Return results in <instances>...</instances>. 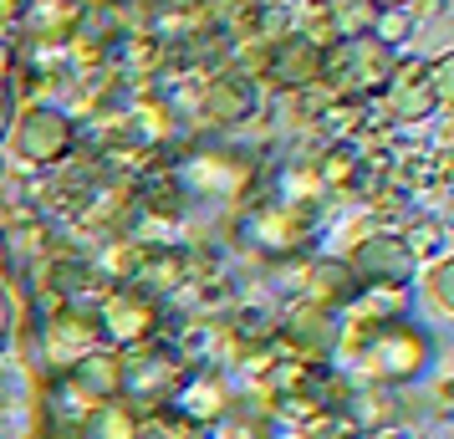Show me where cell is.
Listing matches in <instances>:
<instances>
[{"instance_id":"obj_11","label":"cell","mask_w":454,"mask_h":439,"mask_svg":"<svg viewBox=\"0 0 454 439\" xmlns=\"http://www.w3.org/2000/svg\"><path fill=\"white\" fill-rule=\"evenodd\" d=\"M398 240H403V251L413 255V266H429V261H444V255H450V231H444L439 215H419Z\"/></svg>"},{"instance_id":"obj_1","label":"cell","mask_w":454,"mask_h":439,"mask_svg":"<svg viewBox=\"0 0 454 439\" xmlns=\"http://www.w3.org/2000/svg\"><path fill=\"white\" fill-rule=\"evenodd\" d=\"M332 368L348 378V388H409L434 368V337L413 317H398L388 327L368 333L342 353H332Z\"/></svg>"},{"instance_id":"obj_6","label":"cell","mask_w":454,"mask_h":439,"mask_svg":"<svg viewBox=\"0 0 454 439\" xmlns=\"http://www.w3.org/2000/svg\"><path fill=\"white\" fill-rule=\"evenodd\" d=\"M235 388H230L225 373H209V368H189L184 383L174 388V398H168V414L179 419V424H189V429H205V424H215V419L235 414Z\"/></svg>"},{"instance_id":"obj_14","label":"cell","mask_w":454,"mask_h":439,"mask_svg":"<svg viewBox=\"0 0 454 439\" xmlns=\"http://www.w3.org/2000/svg\"><path fill=\"white\" fill-rule=\"evenodd\" d=\"M133 439H189V424H179L168 409H159V414H138Z\"/></svg>"},{"instance_id":"obj_16","label":"cell","mask_w":454,"mask_h":439,"mask_svg":"<svg viewBox=\"0 0 454 439\" xmlns=\"http://www.w3.org/2000/svg\"><path fill=\"white\" fill-rule=\"evenodd\" d=\"M11 266H16V261H11V251H5V240H0V286H11Z\"/></svg>"},{"instance_id":"obj_12","label":"cell","mask_w":454,"mask_h":439,"mask_svg":"<svg viewBox=\"0 0 454 439\" xmlns=\"http://www.w3.org/2000/svg\"><path fill=\"white\" fill-rule=\"evenodd\" d=\"M133 429H138V414H133L123 398H118V404H103V409H92L77 439H133Z\"/></svg>"},{"instance_id":"obj_15","label":"cell","mask_w":454,"mask_h":439,"mask_svg":"<svg viewBox=\"0 0 454 439\" xmlns=\"http://www.w3.org/2000/svg\"><path fill=\"white\" fill-rule=\"evenodd\" d=\"M16 333H21V302L11 286H0V357L5 348H16Z\"/></svg>"},{"instance_id":"obj_4","label":"cell","mask_w":454,"mask_h":439,"mask_svg":"<svg viewBox=\"0 0 454 439\" xmlns=\"http://www.w3.org/2000/svg\"><path fill=\"white\" fill-rule=\"evenodd\" d=\"M31 342H36V357H42L46 378L67 373L77 357H87L92 348H103L98 322H92V312H82V307H51V312L42 317V327L31 333Z\"/></svg>"},{"instance_id":"obj_7","label":"cell","mask_w":454,"mask_h":439,"mask_svg":"<svg viewBox=\"0 0 454 439\" xmlns=\"http://www.w3.org/2000/svg\"><path fill=\"white\" fill-rule=\"evenodd\" d=\"M342 255H348V266L357 271L363 286H413V276H419V266H413V255L403 251L398 235H363Z\"/></svg>"},{"instance_id":"obj_10","label":"cell","mask_w":454,"mask_h":439,"mask_svg":"<svg viewBox=\"0 0 454 439\" xmlns=\"http://www.w3.org/2000/svg\"><path fill=\"white\" fill-rule=\"evenodd\" d=\"M31 414H36V388L31 378L0 357V439H26L31 435Z\"/></svg>"},{"instance_id":"obj_5","label":"cell","mask_w":454,"mask_h":439,"mask_svg":"<svg viewBox=\"0 0 454 439\" xmlns=\"http://www.w3.org/2000/svg\"><path fill=\"white\" fill-rule=\"evenodd\" d=\"M11 148H16V159L21 164H57L67 148H72V118H67L62 107H46V103H31L16 118L11 128Z\"/></svg>"},{"instance_id":"obj_9","label":"cell","mask_w":454,"mask_h":439,"mask_svg":"<svg viewBox=\"0 0 454 439\" xmlns=\"http://www.w3.org/2000/svg\"><path fill=\"white\" fill-rule=\"evenodd\" d=\"M72 388V394L82 398L87 409H103V404H118V378H123V357L113 353V348H92L87 357H77L67 373H57Z\"/></svg>"},{"instance_id":"obj_8","label":"cell","mask_w":454,"mask_h":439,"mask_svg":"<svg viewBox=\"0 0 454 439\" xmlns=\"http://www.w3.org/2000/svg\"><path fill=\"white\" fill-rule=\"evenodd\" d=\"M357 292H363V281L348 266V255H311L307 271H301V302L307 307H322L332 317L342 312Z\"/></svg>"},{"instance_id":"obj_3","label":"cell","mask_w":454,"mask_h":439,"mask_svg":"<svg viewBox=\"0 0 454 439\" xmlns=\"http://www.w3.org/2000/svg\"><path fill=\"white\" fill-rule=\"evenodd\" d=\"M123 357V378H118V398H123L133 414H159L168 409L174 388L184 383V357L174 353V342H144L133 353H118Z\"/></svg>"},{"instance_id":"obj_2","label":"cell","mask_w":454,"mask_h":439,"mask_svg":"<svg viewBox=\"0 0 454 439\" xmlns=\"http://www.w3.org/2000/svg\"><path fill=\"white\" fill-rule=\"evenodd\" d=\"M92 322H98V337H103V348L113 353H133V348H144V342H159L164 337V302L144 286H107L103 302L92 307Z\"/></svg>"},{"instance_id":"obj_13","label":"cell","mask_w":454,"mask_h":439,"mask_svg":"<svg viewBox=\"0 0 454 439\" xmlns=\"http://www.w3.org/2000/svg\"><path fill=\"white\" fill-rule=\"evenodd\" d=\"M450 271H454V261L444 255V261H429V266H419V276L429 281V302L439 307V312L450 317L454 312V296H450Z\"/></svg>"},{"instance_id":"obj_17","label":"cell","mask_w":454,"mask_h":439,"mask_svg":"<svg viewBox=\"0 0 454 439\" xmlns=\"http://www.w3.org/2000/svg\"><path fill=\"white\" fill-rule=\"evenodd\" d=\"M372 439H413V435H403V429H393V435H372Z\"/></svg>"}]
</instances>
